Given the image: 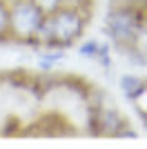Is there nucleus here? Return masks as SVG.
Instances as JSON below:
<instances>
[{"label": "nucleus", "mask_w": 147, "mask_h": 149, "mask_svg": "<svg viewBox=\"0 0 147 149\" xmlns=\"http://www.w3.org/2000/svg\"><path fill=\"white\" fill-rule=\"evenodd\" d=\"M94 16V0H83L76 5H62L58 11L47 16L45 47L69 49L85 36L87 25Z\"/></svg>", "instance_id": "f257e3e1"}, {"label": "nucleus", "mask_w": 147, "mask_h": 149, "mask_svg": "<svg viewBox=\"0 0 147 149\" xmlns=\"http://www.w3.org/2000/svg\"><path fill=\"white\" fill-rule=\"evenodd\" d=\"M31 2H34V5H36L45 16H51V13L58 11L62 5H67L65 0H31Z\"/></svg>", "instance_id": "423d86ee"}, {"label": "nucleus", "mask_w": 147, "mask_h": 149, "mask_svg": "<svg viewBox=\"0 0 147 149\" xmlns=\"http://www.w3.org/2000/svg\"><path fill=\"white\" fill-rule=\"evenodd\" d=\"M9 2V42L45 47L47 16L31 0H7Z\"/></svg>", "instance_id": "7ed1b4c3"}, {"label": "nucleus", "mask_w": 147, "mask_h": 149, "mask_svg": "<svg viewBox=\"0 0 147 149\" xmlns=\"http://www.w3.org/2000/svg\"><path fill=\"white\" fill-rule=\"evenodd\" d=\"M67 5H76V2H83V0H65Z\"/></svg>", "instance_id": "1a4fd4ad"}, {"label": "nucleus", "mask_w": 147, "mask_h": 149, "mask_svg": "<svg viewBox=\"0 0 147 149\" xmlns=\"http://www.w3.org/2000/svg\"><path fill=\"white\" fill-rule=\"evenodd\" d=\"M98 42L100 40H87V42H83L78 47V54L83 58H89V60H94L96 58V51H98Z\"/></svg>", "instance_id": "6e6552de"}, {"label": "nucleus", "mask_w": 147, "mask_h": 149, "mask_svg": "<svg viewBox=\"0 0 147 149\" xmlns=\"http://www.w3.org/2000/svg\"><path fill=\"white\" fill-rule=\"evenodd\" d=\"M105 33L118 51H129L141 45L145 33V7L111 5L105 16Z\"/></svg>", "instance_id": "f03ea898"}, {"label": "nucleus", "mask_w": 147, "mask_h": 149, "mask_svg": "<svg viewBox=\"0 0 147 149\" xmlns=\"http://www.w3.org/2000/svg\"><path fill=\"white\" fill-rule=\"evenodd\" d=\"M9 42V2L0 0V45Z\"/></svg>", "instance_id": "39448f33"}, {"label": "nucleus", "mask_w": 147, "mask_h": 149, "mask_svg": "<svg viewBox=\"0 0 147 149\" xmlns=\"http://www.w3.org/2000/svg\"><path fill=\"white\" fill-rule=\"evenodd\" d=\"M118 87H120L123 96H125L129 102H132L134 98H138L141 93H147L145 78H143V76H136V74H125V76H120Z\"/></svg>", "instance_id": "20e7f679"}, {"label": "nucleus", "mask_w": 147, "mask_h": 149, "mask_svg": "<svg viewBox=\"0 0 147 149\" xmlns=\"http://www.w3.org/2000/svg\"><path fill=\"white\" fill-rule=\"evenodd\" d=\"M109 54H111V45L109 42H98V51H96V58L94 60L100 62L103 67H109Z\"/></svg>", "instance_id": "0eeeda50"}]
</instances>
